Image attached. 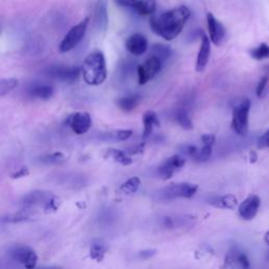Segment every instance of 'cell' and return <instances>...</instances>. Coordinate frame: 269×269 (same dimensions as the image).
<instances>
[{
	"mask_svg": "<svg viewBox=\"0 0 269 269\" xmlns=\"http://www.w3.org/2000/svg\"><path fill=\"white\" fill-rule=\"evenodd\" d=\"M190 17V11L184 5L172 8L150 19L152 30L165 40L175 39L183 30Z\"/></svg>",
	"mask_w": 269,
	"mask_h": 269,
	"instance_id": "cell-1",
	"label": "cell"
},
{
	"mask_svg": "<svg viewBox=\"0 0 269 269\" xmlns=\"http://www.w3.org/2000/svg\"><path fill=\"white\" fill-rule=\"evenodd\" d=\"M81 72L84 81L90 85H100L106 81L108 69L102 52L95 51L85 58Z\"/></svg>",
	"mask_w": 269,
	"mask_h": 269,
	"instance_id": "cell-2",
	"label": "cell"
},
{
	"mask_svg": "<svg viewBox=\"0 0 269 269\" xmlns=\"http://www.w3.org/2000/svg\"><path fill=\"white\" fill-rule=\"evenodd\" d=\"M197 192L198 185L183 182V183H173L162 188L157 193V196L161 201H170L179 198L189 199L194 197Z\"/></svg>",
	"mask_w": 269,
	"mask_h": 269,
	"instance_id": "cell-3",
	"label": "cell"
},
{
	"mask_svg": "<svg viewBox=\"0 0 269 269\" xmlns=\"http://www.w3.org/2000/svg\"><path fill=\"white\" fill-rule=\"evenodd\" d=\"M250 100L248 98L242 99L232 109L231 125L235 132L240 136H245L248 132V118L250 110Z\"/></svg>",
	"mask_w": 269,
	"mask_h": 269,
	"instance_id": "cell-4",
	"label": "cell"
},
{
	"mask_svg": "<svg viewBox=\"0 0 269 269\" xmlns=\"http://www.w3.org/2000/svg\"><path fill=\"white\" fill-rule=\"evenodd\" d=\"M89 21V17H86L84 20L76 24L75 27L69 30V32L65 35V37L59 46V50L61 53H66V52H69L79 45L80 41L84 37L86 30H88Z\"/></svg>",
	"mask_w": 269,
	"mask_h": 269,
	"instance_id": "cell-5",
	"label": "cell"
},
{
	"mask_svg": "<svg viewBox=\"0 0 269 269\" xmlns=\"http://www.w3.org/2000/svg\"><path fill=\"white\" fill-rule=\"evenodd\" d=\"M162 67V61L155 56L147 58L145 61L138 66V82L139 84H145L157 76Z\"/></svg>",
	"mask_w": 269,
	"mask_h": 269,
	"instance_id": "cell-6",
	"label": "cell"
},
{
	"mask_svg": "<svg viewBox=\"0 0 269 269\" xmlns=\"http://www.w3.org/2000/svg\"><path fill=\"white\" fill-rule=\"evenodd\" d=\"M81 73V68L78 66L53 65L48 68L47 74L56 80L63 82H74L78 79Z\"/></svg>",
	"mask_w": 269,
	"mask_h": 269,
	"instance_id": "cell-7",
	"label": "cell"
},
{
	"mask_svg": "<svg viewBox=\"0 0 269 269\" xmlns=\"http://www.w3.org/2000/svg\"><path fill=\"white\" fill-rule=\"evenodd\" d=\"M224 266L227 269H250V261L244 251L233 247L225 256Z\"/></svg>",
	"mask_w": 269,
	"mask_h": 269,
	"instance_id": "cell-8",
	"label": "cell"
},
{
	"mask_svg": "<svg viewBox=\"0 0 269 269\" xmlns=\"http://www.w3.org/2000/svg\"><path fill=\"white\" fill-rule=\"evenodd\" d=\"M12 257L15 261L24 265L27 269H35L37 266L38 257L29 246L19 245L12 250Z\"/></svg>",
	"mask_w": 269,
	"mask_h": 269,
	"instance_id": "cell-9",
	"label": "cell"
},
{
	"mask_svg": "<svg viewBox=\"0 0 269 269\" xmlns=\"http://www.w3.org/2000/svg\"><path fill=\"white\" fill-rule=\"evenodd\" d=\"M67 124L77 135H83L90 131L92 126V117L89 112L79 111L72 114L67 118Z\"/></svg>",
	"mask_w": 269,
	"mask_h": 269,
	"instance_id": "cell-10",
	"label": "cell"
},
{
	"mask_svg": "<svg viewBox=\"0 0 269 269\" xmlns=\"http://www.w3.org/2000/svg\"><path fill=\"white\" fill-rule=\"evenodd\" d=\"M261 206V199L257 195L248 196L239 206V215L243 220L250 221L256 218Z\"/></svg>",
	"mask_w": 269,
	"mask_h": 269,
	"instance_id": "cell-11",
	"label": "cell"
},
{
	"mask_svg": "<svg viewBox=\"0 0 269 269\" xmlns=\"http://www.w3.org/2000/svg\"><path fill=\"white\" fill-rule=\"evenodd\" d=\"M206 19L211 42H213L215 46H220L225 37H226V30H225V27L212 13L207 14Z\"/></svg>",
	"mask_w": 269,
	"mask_h": 269,
	"instance_id": "cell-12",
	"label": "cell"
},
{
	"mask_svg": "<svg viewBox=\"0 0 269 269\" xmlns=\"http://www.w3.org/2000/svg\"><path fill=\"white\" fill-rule=\"evenodd\" d=\"M185 165V159L180 155L171 156L158 168V175L163 180L170 179L173 173Z\"/></svg>",
	"mask_w": 269,
	"mask_h": 269,
	"instance_id": "cell-13",
	"label": "cell"
},
{
	"mask_svg": "<svg viewBox=\"0 0 269 269\" xmlns=\"http://www.w3.org/2000/svg\"><path fill=\"white\" fill-rule=\"evenodd\" d=\"M192 215H165L161 219V227L165 229H179L189 227L195 224Z\"/></svg>",
	"mask_w": 269,
	"mask_h": 269,
	"instance_id": "cell-14",
	"label": "cell"
},
{
	"mask_svg": "<svg viewBox=\"0 0 269 269\" xmlns=\"http://www.w3.org/2000/svg\"><path fill=\"white\" fill-rule=\"evenodd\" d=\"M55 198L56 197L52 193L43 192V190H35V192H32L27 196H24L22 203L27 207L43 206V208H46V206L51 201H53Z\"/></svg>",
	"mask_w": 269,
	"mask_h": 269,
	"instance_id": "cell-15",
	"label": "cell"
},
{
	"mask_svg": "<svg viewBox=\"0 0 269 269\" xmlns=\"http://www.w3.org/2000/svg\"><path fill=\"white\" fill-rule=\"evenodd\" d=\"M125 47L128 53L134 56H141L149 49V41L142 34H134L126 40Z\"/></svg>",
	"mask_w": 269,
	"mask_h": 269,
	"instance_id": "cell-16",
	"label": "cell"
},
{
	"mask_svg": "<svg viewBox=\"0 0 269 269\" xmlns=\"http://www.w3.org/2000/svg\"><path fill=\"white\" fill-rule=\"evenodd\" d=\"M211 57V40L206 35H202V41L201 47L199 50L198 57L196 60V71L197 72H203L207 66L208 61H210Z\"/></svg>",
	"mask_w": 269,
	"mask_h": 269,
	"instance_id": "cell-17",
	"label": "cell"
},
{
	"mask_svg": "<svg viewBox=\"0 0 269 269\" xmlns=\"http://www.w3.org/2000/svg\"><path fill=\"white\" fill-rule=\"evenodd\" d=\"M95 23L100 31H107L108 24V5L104 0H99L95 10Z\"/></svg>",
	"mask_w": 269,
	"mask_h": 269,
	"instance_id": "cell-18",
	"label": "cell"
},
{
	"mask_svg": "<svg viewBox=\"0 0 269 269\" xmlns=\"http://www.w3.org/2000/svg\"><path fill=\"white\" fill-rule=\"evenodd\" d=\"M208 203L216 208H221V210H235L238 206V199L233 195H225L215 197L211 199Z\"/></svg>",
	"mask_w": 269,
	"mask_h": 269,
	"instance_id": "cell-19",
	"label": "cell"
},
{
	"mask_svg": "<svg viewBox=\"0 0 269 269\" xmlns=\"http://www.w3.org/2000/svg\"><path fill=\"white\" fill-rule=\"evenodd\" d=\"M155 126H160V120L158 118V115L153 110L145 111L143 115V139H147L152 135Z\"/></svg>",
	"mask_w": 269,
	"mask_h": 269,
	"instance_id": "cell-20",
	"label": "cell"
},
{
	"mask_svg": "<svg viewBox=\"0 0 269 269\" xmlns=\"http://www.w3.org/2000/svg\"><path fill=\"white\" fill-rule=\"evenodd\" d=\"M156 0H137L133 10L141 16L153 15L156 11Z\"/></svg>",
	"mask_w": 269,
	"mask_h": 269,
	"instance_id": "cell-21",
	"label": "cell"
},
{
	"mask_svg": "<svg viewBox=\"0 0 269 269\" xmlns=\"http://www.w3.org/2000/svg\"><path fill=\"white\" fill-rule=\"evenodd\" d=\"M53 88L48 84H36L30 89V95L34 98L48 100L53 96Z\"/></svg>",
	"mask_w": 269,
	"mask_h": 269,
	"instance_id": "cell-22",
	"label": "cell"
},
{
	"mask_svg": "<svg viewBox=\"0 0 269 269\" xmlns=\"http://www.w3.org/2000/svg\"><path fill=\"white\" fill-rule=\"evenodd\" d=\"M107 157L111 158L117 163L121 164V165H124V166L131 165V164L133 163L132 158L129 157L126 153L120 151V150H116V149H109L107 152Z\"/></svg>",
	"mask_w": 269,
	"mask_h": 269,
	"instance_id": "cell-23",
	"label": "cell"
},
{
	"mask_svg": "<svg viewBox=\"0 0 269 269\" xmlns=\"http://www.w3.org/2000/svg\"><path fill=\"white\" fill-rule=\"evenodd\" d=\"M139 101H140V97L138 95H133V96H126L121 97L117 100V106L122 109L123 111H132L134 108H137Z\"/></svg>",
	"mask_w": 269,
	"mask_h": 269,
	"instance_id": "cell-24",
	"label": "cell"
},
{
	"mask_svg": "<svg viewBox=\"0 0 269 269\" xmlns=\"http://www.w3.org/2000/svg\"><path fill=\"white\" fill-rule=\"evenodd\" d=\"M141 185V179L139 177H132L126 180L124 183L121 184L120 192L124 195H132L135 194Z\"/></svg>",
	"mask_w": 269,
	"mask_h": 269,
	"instance_id": "cell-25",
	"label": "cell"
},
{
	"mask_svg": "<svg viewBox=\"0 0 269 269\" xmlns=\"http://www.w3.org/2000/svg\"><path fill=\"white\" fill-rule=\"evenodd\" d=\"M107 250H108V247L106 244H104V243L95 242L91 246V251H90L91 258L93 260H95V261L101 262V261H103L104 256H106V254H107Z\"/></svg>",
	"mask_w": 269,
	"mask_h": 269,
	"instance_id": "cell-26",
	"label": "cell"
},
{
	"mask_svg": "<svg viewBox=\"0 0 269 269\" xmlns=\"http://www.w3.org/2000/svg\"><path fill=\"white\" fill-rule=\"evenodd\" d=\"M250 56L256 60H263L269 58V46L267 43H261L259 47L250 50Z\"/></svg>",
	"mask_w": 269,
	"mask_h": 269,
	"instance_id": "cell-27",
	"label": "cell"
},
{
	"mask_svg": "<svg viewBox=\"0 0 269 269\" xmlns=\"http://www.w3.org/2000/svg\"><path fill=\"white\" fill-rule=\"evenodd\" d=\"M133 136L132 129H119L114 133L107 134L106 138L108 139L109 141H125L128 138Z\"/></svg>",
	"mask_w": 269,
	"mask_h": 269,
	"instance_id": "cell-28",
	"label": "cell"
},
{
	"mask_svg": "<svg viewBox=\"0 0 269 269\" xmlns=\"http://www.w3.org/2000/svg\"><path fill=\"white\" fill-rule=\"evenodd\" d=\"M40 161L45 164H61L66 161V157L62 153H53L43 156L40 158Z\"/></svg>",
	"mask_w": 269,
	"mask_h": 269,
	"instance_id": "cell-29",
	"label": "cell"
},
{
	"mask_svg": "<svg viewBox=\"0 0 269 269\" xmlns=\"http://www.w3.org/2000/svg\"><path fill=\"white\" fill-rule=\"evenodd\" d=\"M17 85H18V80L15 79V78H7V79L0 80V97L13 91Z\"/></svg>",
	"mask_w": 269,
	"mask_h": 269,
	"instance_id": "cell-30",
	"label": "cell"
},
{
	"mask_svg": "<svg viewBox=\"0 0 269 269\" xmlns=\"http://www.w3.org/2000/svg\"><path fill=\"white\" fill-rule=\"evenodd\" d=\"M176 120H177V122L184 129H187V131L193 129L192 120H190V118H189V116L187 114V111H185L183 109L178 110L177 114H176Z\"/></svg>",
	"mask_w": 269,
	"mask_h": 269,
	"instance_id": "cell-31",
	"label": "cell"
},
{
	"mask_svg": "<svg viewBox=\"0 0 269 269\" xmlns=\"http://www.w3.org/2000/svg\"><path fill=\"white\" fill-rule=\"evenodd\" d=\"M170 55V49L167 46L162 45H155L152 49V56L159 58L161 61L164 59L165 60Z\"/></svg>",
	"mask_w": 269,
	"mask_h": 269,
	"instance_id": "cell-32",
	"label": "cell"
},
{
	"mask_svg": "<svg viewBox=\"0 0 269 269\" xmlns=\"http://www.w3.org/2000/svg\"><path fill=\"white\" fill-rule=\"evenodd\" d=\"M269 81V77L264 75L262 78H261V80H260V82L258 83V86H257V96L258 97H262L263 96V94L265 92V89H266V86H267V83Z\"/></svg>",
	"mask_w": 269,
	"mask_h": 269,
	"instance_id": "cell-33",
	"label": "cell"
},
{
	"mask_svg": "<svg viewBox=\"0 0 269 269\" xmlns=\"http://www.w3.org/2000/svg\"><path fill=\"white\" fill-rule=\"evenodd\" d=\"M258 147L259 149H269V129L264 133L258 140Z\"/></svg>",
	"mask_w": 269,
	"mask_h": 269,
	"instance_id": "cell-34",
	"label": "cell"
},
{
	"mask_svg": "<svg viewBox=\"0 0 269 269\" xmlns=\"http://www.w3.org/2000/svg\"><path fill=\"white\" fill-rule=\"evenodd\" d=\"M156 249H145V250H142L139 253V257H140L142 260H146V259H150L152 258L153 256L156 255Z\"/></svg>",
	"mask_w": 269,
	"mask_h": 269,
	"instance_id": "cell-35",
	"label": "cell"
},
{
	"mask_svg": "<svg viewBox=\"0 0 269 269\" xmlns=\"http://www.w3.org/2000/svg\"><path fill=\"white\" fill-rule=\"evenodd\" d=\"M116 3L120 6H124V7H129L133 8L134 5L136 4L137 0H115Z\"/></svg>",
	"mask_w": 269,
	"mask_h": 269,
	"instance_id": "cell-36",
	"label": "cell"
},
{
	"mask_svg": "<svg viewBox=\"0 0 269 269\" xmlns=\"http://www.w3.org/2000/svg\"><path fill=\"white\" fill-rule=\"evenodd\" d=\"M201 140L203 144H207V145H214V143L215 142V137L213 134H207V135H203L201 137Z\"/></svg>",
	"mask_w": 269,
	"mask_h": 269,
	"instance_id": "cell-37",
	"label": "cell"
},
{
	"mask_svg": "<svg viewBox=\"0 0 269 269\" xmlns=\"http://www.w3.org/2000/svg\"><path fill=\"white\" fill-rule=\"evenodd\" d=\"M29 175V169L28 167H21L18 171H16L14 175H13V178L14 179H19V178H22V177H25V176H28Z\"/></svg>",
	"mask_w": 269,
	"mask_h": 269,
	"instance_id": "cell-38",
	"label": "cell"
},
{
	"mask_svg": "<svg viewBox=\"0 0 269 269\" xmlns=\"http://www.w3.org/2000/svg\"><path fill=\"white\" fill-rule=\"evenodd\" d=\"M143 150H144V143H141V144L137 145L136 147H134V150L129 151V153H131V154H140V153L143 152Z\"/></svg>",
	"mask_w": 269,
	"mask_h": 269,
	"instance_id": "cell-39",
	"label": "cell"
},
{
	"mask_svg": "<svg viewBox=\"0 0 269 269\" xmlns=\"http://www.w3.org/2000/svg\"><path fill=\"white\" fill-rule=\"evenodd\" d=\"M35 269H62V268L61 267H58V266H45V267L35 268Z\"/></svg>",
	"mask_w": 269,
	"mask_h": 269,
	"instance_id": "cell-40",
	"label": "cell"
},
{
	"mask_svg": "<svg viewBox=\"0 0 269 269\" xmlns=\"http://www.w3.org/2000/svg\"><path fill=\"white\" fill-rule=\"evenodd\" d=\"M264 75L269 77V63L264 66Z\"/></svg>",
	"mask_w": 269,
	"mask_h": 269,
	"instance_id": "cell-41",
	"label": "cell"
},
{
	"mask_svg": "<svg viewBox=\"0 0 269 269\" xmlns=\"http://www.w3.org/2000/svg\"><path fill=\"white\" fill-rule=\"evenodd\" d=\"M264 240H265V242H266V244L269 246V231H267V232L265 233V236H264Z\"/></svg>",
	"mask_w": 269,
	"mask_h": 269,
	"instance_id": "cell-42",
	"label": "cell"
}]
</instances>
